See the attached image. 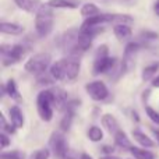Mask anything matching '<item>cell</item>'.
I'll use <instances>...</instances> for the list:
<instances>
[{
	"instance_id": "7a4b0ae2",
	"label": "cell",
	"mask_w": 159,
	"mask_h": 159,
	"mask_svg": "<svg viewBox=\"0 0 159 159\" xmlns=\"http://www.w3.org/2000/svg\"><path fill=\"white\" fill-rule=\"evenodd\" d=\"M53 11L48 4H42L39 11L35 14V31L38 36L45 38V36L50 35L53 30Z\"/></svg>"
},
{
	"instance_id": "7c38bea8",
	"label": "cell",
	"mask_w": 159,
	"mask_h": 159,
	"mask_svg": "<svg viewBox=\"0 0 159 159\" xmlns=\"http://www.w3.org/2000/svg\"><path fill=\"white\" fill-rule=\"evenodd\" d=\"M8 116H10V124H13L16 129H21L24 126V115L18 106H11L8 110Z\"/></svg>"
},
{
	"instance_id": "ba28073f",
	"label": "cell",
	"mask_w": 159,
	"mask_h": 159,
	"mask_svg": "<svg viewBox=\"0 0 159 159\" xmlns=\"http://www.w3.org/2000/svg\"><path fill=\"white\" fill-rule=\"evenodd\" d=\"M116 67V59L115 57H105V59H99V60L93 61V74H105V73L112 71Z\"/></svg>"
},
{
	"instance_id": "3957f363",
	"label": "cell",
	"mask_w": 159,
	"mask_h": 159,
	"mask_svg": "<svg viewBox=\"0 0 159 159\" xmlns=\"http://www.w3.org/2000/svg\"><path fill=\"white\" fill-rule=\"evenodd\" d=\"M53 106H55V93L52 89H43L38 93L36 98V110L39 117L43 121H50L53 117Z\"/></svg>"
},
{
	"instance_id": "ffe728a7",
	"label": "cell",
	"mask_w": 159,
	"mask_h": 159,
	"mask_svg": "<svg viewBox=\"0 0 159 159\" xmlns=\"http://www.w3.org/2000/svg\"><path fill=\"white\" fill-rule=\"evenodd\" d=\"M50 8H75L77 4L74 2H70V0H49L46 3Z\"/></svg>"
},
{
	"instance_id": "836d02e7",
	"label": "cell",
	"mask_w": 159,
	"mask_h": 159,
	"mask_svg": "<svg viewBox=\"0 0 159 159\" xmlns=\"http://www.w3.org/2000/svg\"><path fill=\"white\" fill-rule=\"evenodd\" d=\"M80 159H92V157H91V155H88V154H81Z\"/></svg>"
},
{
	"instance_id": "4316f807",
	"label": "cell",
	"mask_w": 159,
	"mask_h": 159,
	"mask_svg": "<svg viewBox=\"0 0 159 159\" xmlns=\"http://www.w3.org/2000/svg\"><path fill=\"white\" fill-rule=\"evenodd\" d=\"M22 157L20 152L17 151H13V152H3L2 155H0V159H22Z\"/></svg>"
},
{
	"instance_id": "9a60e30c",
	"label": "cell",
	"mask_w": 159,
	"mask_h": 159,
	"mask_svg": "<svg viewBox=\"0 0 159 159\" xmlns=\"http://www.w3.org/2000/svg\"><path fill=\"white\" fill-rule=\"evenodd\" d=\"M133 137H134V140L137 141L140 145H143L144 148H152V147H155L154 141H152L151 138L145 134V133L141 131L140 129H134V130H133Z\"/></svg>"
},
{
	"instance_id": "44dd1931",
	"label": "cell",
	"mask_w": 159,
	"mask_h": 159,
	"mask_svg": "<svg viewBox=\"0 0 159 159\" xmlns=\"http://www.w3.org/2000/svg\"><path fill=\"white\" fill-rule=\"evenodd\" d=\"M159 70V63H152L149 66H147L143 70V81H149V80H154L157 77V73Z\"/></svg>"
},
{
	"instance_id": "d4e9b609",
	"label": "cell",
	"mask_w": 159,
	"mask_h": 159,
	"mask_svg": "<svg viewBox=\"0 0 159 159\" xmlns=\"http://www.w3.org/2000/svg\"><path fill=\"white\" fill-rule=\"evenodd\" d=\"M145 112H147V116L151 119L154 123L159 124V113L157 112L155 109H152L151 106H145Z\"/></svg>"
},
{
	"instance_id": "2e32d148",
	"label": "cell",
	"mask_w": 159,
	"mask_h": 159,
	"mask_svg": "<svg viewBox=\"0 0 159 159\" xmlns=\"http://www.w3.org/2000/svg\"><path fill=\"white\" fill-rule=\"evenodd\" d=\"M3 87H4V93H7V95L10 96L11 99H14V101L21 102V95H20V92H18V87H17L16 80L10 78Z\"/></svg>"
},
{
	"instance_id": "5b68a950",
	"label": "cell",
	"mask_w": 159,
	"mask_h": 159,
	"mask_svg": "<svg viewBox=\"0 0 159 159\" xmlns=\"http://www.w3.org/2000/svg\"><path fill=\"white\" fill-rule=\"evenodd\" d=\"M49 147L52 149V152L55 154V157L63 159L67 157V152H69V145L66 143V138H64L63 133L60 131H55L50 135L49 140Z\"/></svg>"
},
{
	"instance_id": "1f68e13d",
	"label": "cell",
	"mask_w": 159,
	"mask_h": 159,
	"mask_svg": "<svg viewBox=\"0 0 159 159\" xmlns=\"http://www.w3.org/2000/svg\"><path fill=\"white\" fill-rule=\"evenodd\" d=\"M151 85H152L154 88H159V75H157V77L152 80V81H151Z\"/></svg>"
},
{
	"instance_id": "83f0119b",
	"label": "cell",
	"mask_w": 159,
	"mask_h": 159,
	"mask_svg": "<svg viewBox=\"0 0 159 159\" xmlns=\"http://www.w3.org/2000/svg\"><path fill=\"white\" fill-rule=\"evenodd\" d=\"M53 81H55V80H53L52 77L46 78V77H43V75H41V77H38V82H36V84H38V87H42V85H46V87H49V85L53 84Z\"/></svg>"
},
{
	"instance_id": "74e56055",
	"label": "cell",
	"mask_w": 159,
	"mask_h": 159,
	"mask_svg": "<svg viewBox=\"0 0 159 159\" xmlns=\"http://www.w3.org/2000/svg\"><path fill=\"white\" fill-rule=\"evenodd\" d=\"M63 159H74V158H71V157H66V158H63Z\"/></svg>"
},
{
	"instance_id": "cb8c5ba5",
	"label": "cell",
	"mask_w": 159,
	"mask_h": 159,
	"mask_svg": "<svg viewBox=\"0 0 159 159\" xmlns=\"http://www.w3.org/2000/svg\"><path fill=\"white\" fill-rule=\"evenodd\" d=\"M105 57H109V48H107L106 45H101V46L96 49L95 60H99V59H105Z\"/></svg>"
},
{
	"instance_id": "8992f818",
	"label": "cell",
	"mask_w": 159,
	"mask_h": 159,
	"mask_svg": "<svg viewBox=\"0 0 159 159\" xmlns=\"http://www.w3.org/2000/svg\"><path fill=\"white\" fill-rule=\"evenodd\" d=\"M85 92L91 96V99L96 102L105 101V99L109 96V89H107L106 84L101 80H95L92 82H88L85 85Z\"/></svg>"
},
{
	"instance_id": "4fadbf2b",
	"label": "cell",
	"mask_w": 159,
	"mask_h": 159,
	"mask_svg": "<svg viewBox=\"0 0 159 159\" xmlns=\"http://www.w3.org/2000/svg\"><path fill=\"white\" fill-rule=\"evenodd\" d=\"M0 32L6 35H21L24 32V27L16 22H6L3 21L0 24Z\"/></svg>"
},
{
	"instance_id": "e0dca14e",
	"label": "cell",
	"mask_w": 159,
	"mask_h": 159,
	"mask_svg": "<svg viewBox=\"0 0 159 159\" xmlns=\"http://www.w3.org/2000/svg\"><path fill=\"white\" fill-rule=\"evenodd\" d=\"M101 14V11H99L98 6L93 4V3H85V4H82L81 7V16L84 17V18H93V17L99 16Z\"/></svg>"
},
{
	"instance_id": "603a6c76",
	"label": "cell",
	"mask_w": 159,
	"mask_h": 159,
	"mask_svg": "<svg viewBox=\"0 0 159 159\" xmlns=\"http://www.w3.org/2000/svg\"><path fill=\"white\" fill-rule=\"evenodd\" d=\"M140 49H141L140 42H129V43L126 45V49H124V59H130Z\"/></svg>"
},
{
	"instance_id": "ac0fdd59",
	"label": "cell",
	"mask_w": 159,
	"mask_h": 159,
	"mask_svg": "<svg viewBox=\"0 0 159 159\" xmlns=\"http://www.w3.org/2000/svg\"><path fill=\"white\" fill-rule=\"evenodd\" d=\"M113 137H115V143L117 147H120V148H123V149H131L133 148L129 137H127V134L123 131V130H119Z\"/></svg>"
},
{
	"instance_id": "5bb4252c",
	"label": "cell",
	"mask_w": 159,
	"mask_h": 159,
	"mask_svg": "<svg viewBox=\"0 0 159 159\" xmlns=\"http://www.w3.org/2000/svg\"><path fill=\"white\" fill-rule=\"evenodd\" d=\"M102 124H103L105 129H106L107 131H109L110 134H113V135H115L116 133L120 130L116 117L113 115H110V113H105V115L102 116Z\"/></svg>"
},
{
	"instance_id": "6da1fadb",
	"label": "cell",
	"mask_w": 159,
	"mask_h": 159,
	"mask_svg": "<svg viewBox=\"0 0 159 159\" xmlns=\"http://www.w3.org/2000/svg\"><path fill=\"white\" fill-rule=\"evenodd\" d=\"M80 59L74 56H67L60 60L55 61L50 66V77L55 81H63V82H73L80 74Z\"/></svg>"
},
{
	"instance_id": "d590c367",
	"label": "cell",
	"mask_w": 159,
	"mask_h": 159,
	"mask_svg": "<svg viewBox=\"0 0 159 159\" xmlns=\"http://www.w3.org/2000/svg\"><path fill=\"white\" fill-rule=\"evenodd\" d=\"M149 92H151V91H149V89H147V91H145V92H144V93H143V98H144V101H147V99H148V98H147V96H148V95H149Z\"/></svg>"
},
{
	"instance_id": "8d00e7d4",
	"label": "cell",
	"mask_w": 159,
	"mask_h": 159,
	"mask_svg": "<svg viewBox=\"0 0 159 159\" xmlns=\"http://www.w3.org/2000/svg\"><path fill=\"white\" fill-rule=\"evenodd\" d=\"M155 135H157V138H158V141H159V130H155Z\"/></svg>"
},
{
	"instance_id": "8fae6325",
	"label": "cell",
	"mask_w": 159,
	"mask_h": 159,
	"mask_svg": "<svg viewBox=\"0 0 159 159\" xmlns=\"http://www.w3.org/2000/svg\"><path fill=\"white\" fill-rule=\"evenodd\" d=\"M53 93H55V106L59 110H66V107L69 106V98H67V92L60 88H53Z\"/></svg>"
},
{
	"instance_id": "7402d4cb",
	"label": "cell",
	"mask_w": 159,
	"mask_h": 159,
	"mask_svg": "<svg viewBox=\"0 0 159 159\" xmlns=\"http://www.w3.org/2000/svg\"><path fill=\"white\" fill-rule=\"evenodd\" d=\"M87 135L92 143H98V141H101L102 138H103V131H102L101 127H98V126H91L89 129H88Z\"/></svg>"
},
{
	"instance_id": "277c9868",
	"label": "cell",
	"mask_w": 159,
	"mask_h": 159,
	"mask_svg": "<svg viewBox=\"0 0 159 159\" xmlns=\"http://www.w3.org/2000/svg\"><path fill=\"white\" fill-rule=\"evenodd\" d=\"M50 64V55L48 53H36V55L31 56L24 64L25 71L35 74L36 77L43 75V73L48 70Z\"/></svg>"
},
{
	"instance_id": "484cf974",
	"label": "cell",
	"mask_w": 159,
	"mask_h": 159,
	"mask_svg": "<svg viewBox=\"0 0 159 159\" xmlns=\"http://www.w3.org/2000/svg\"><path fill=\"white\" fill-rule=\"evenodd\" d=\"M49 149L48 148H42V149H38L35 154L32 155V159H49Z\"/></svg>"
},
{
	"instance_id": "9c48e42d",
	"label": "cell",
	"mask_w": 159,
	"mask_h": 159,
	"mask_svg": "<svg viewBox=\"0 0 159 159\" xmlns=\"http://www.w3.org/2000/svg\"><path fill=\"white\" fill-rule=\"evenodd\" d=\"M17 7L21 10L27 11V13H38L39 8L42 7V3L39 0H14Z\"/></svg>"
},
{
	"instance_id": "d6986e66",
	"label": "cell",
	"mask_w": 159,
	"mask_h": 159,
	"mask_svg": "<svg viewBox=\"0 0 159 159\" xmlns=\"http://www.w3.org/2000/svg\"><path fill=\"white\" fill-rule=\"evenodd\" d=\"M131 155L134 157L135 159H155V154H152L151 151L145 148H138V147H133L130 149Z\"/></svg>"
},
{
	"instance_id": "f1b7e54d",
	"label": "cell",
	"mask_w": 159,
	"mask_h": 159,
	"mask_svg": "<svg viewBox=\"0 0 159 159\" xmlns=\"http://www.w3.org/2000/svg\"><path fill=\"white\" fill-rule=\"evenodd\" d=\"M141 38L145 39V41L148 42V41H152V39H157L158 34L152 32V31H144V32H141Z\"/></svg>"
},
{
	"instance_id": "52a82bcc",
	"label": "cell",
	"mask_w": 159,
	"mask_h": 159,
	"mask_svg": "<svg viewBox=\"0 0 159 159\" xmlns=\"http://www.w3.org/2000/svg\"><path fill=\"white\" fill-rule=\"evenodd\" d=\"M25 56V48L22 45H13L10 48L7 55L2 56V61H3V66L8 67V66H13V64L18 63L22 57Z\"/></svg>"
},
{
	"instance_id": "d6a6232c",
	"label": "cell",
	"mask_w": 159,
	"mask_h": 159,
	"mask_svg": "<svg viewBox=\"0 0 159 159\" xmlns=\"http://www.w3.org/2000/svg\"><path fill=\"white\" fill-rule=\"evenodd\" d=\"M154 11H155V14H157V16H159V0H157V3H155Z\"/></svg>"
},
{
	"instance_id": "4dcf8cb0",
	"label": "cell",
	"mask_w": 159,
	"mask_h": 159,
	"mask_svg": "<svg viewBox=\"0 0 159 159\" xmlns=\"http://www.w3.org/2000/svg\"><path fill=\"white\" fill-rule=\"evenodd\" d=\"M102 151H103L105 154H113L115 148H113V147H109V145H105V147H102Z\"/></svg>"
},
{
	"instance_id": "e575fe53",
	"label": "cell",
	"mask_w": 159,
	"mask_h": 159,
	"mask_svg": "<svg viewBox=\"0 0 159 159\" xmlns=\"http://www.w3.org/2000/svg\"><path fill=\"white\" fill-rule=\"evenodd\" d=\"M101 159H120L117 157H113V155H106V157H102Z\"/></svg>"
},
{
	"instance_id": "f546056e",
	"label": "cell",
	"mask_w": 159,
	"mask_h": 159,
	"mask_svg": "<svg viewBox=\"0 0 159 159\" xmlns=\"http://www.w3.org/2000/svg\"><path fill=\"white\" fill-rule=\"evenodd\" d=\"M8 145H10V138L6 135V133H2L0 134V147L2 148H7Z\"/></svg>"
},
{
	"instance_id": "30bf717a",
	"label": "cell",
	"mask_w": 159,
	"mask_h": 159,
	"mask_svg": "<svg viewBox=\"0 0 159 159\" xmlns=\"http://www.w3.org/2000/svg\"><path fill=\"white\" fill-rule=\"evenodd\" d=\"M113 34H115V36L120 42H126L131 38L133 31H131V28H130V25L117 24V25H113Z\"/></svg>"
}]
</instances>
